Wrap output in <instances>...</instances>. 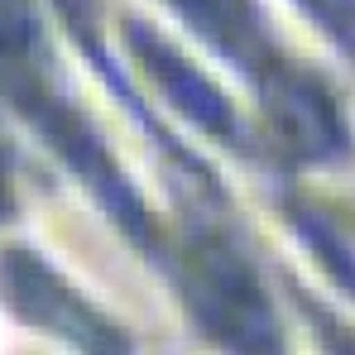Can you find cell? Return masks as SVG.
Masks as SVG:
<instances>
[{"label": "cell", "instance_id": "1", "mask_svg": "<svg viewBox=\"0 0 355 355\" xmlns=\"http://www.w3.org/2000/svg\"><path fill=\"white\" fill-rule=\"evenodd\" d=\"M302 5L312 10V19L322 29H331L341 44L355 49V0H302Z\"/></svg>", "mask_w": 355, "mask_h": 355}]
</instances>
